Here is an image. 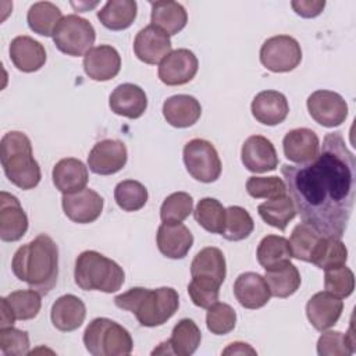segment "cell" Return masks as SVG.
<instances>
[{
    "label": "cell",
    "mask_w": 356,
    "mask_h": 356,
    "mask_svg": "<svg viewBox=\"0 0 356 356\" xmlns=\"http://www.w3.org/2000/svg\"><path fill=\"white\" fill-rule=\"evenodd\" d=\"M246 191L254 199H274L286 195V185L278 177H250L246 181Z\"/></svg>",
    "instance_id": "7dc6e473"
},
{
    "label": "cell",
    "mask_w": 356,
    "mask_h": 356,
    "mask_svg": "<svg viewBox=\"0 0 356 356\" xmlns=\"http://www.w3.org/2000/svg\"><path fill=\"white\" fill-rule=\"evenodd\" d=\"M108 106L117 115L136 120L147 108V96L145 90L135 83L118 85L108 97Z\"/></svg>",
    "instance_id": "44dd1931"
},
{
    "label": "cell",
    "mask_w": 356,
    "mask_h": 356,
    "mask_svg": "<svg viewBox=\"0 0 356 356\" xmlns=\"http://www.w3.org/2000/svg\"><path fill=\"white\" fill-rule=\"evenodd\" d=\"M63 19L61 10L50 1L33 3L26 14V22L32 32L40 36H53L57 25Z\"/></svg>",
    "instance_id": "4dcf8cb0"
},
{
    "label": "cell",
    "mask_w": 356,
    "mask_h": 356,
    "mask_svg": "<svg viewBox=\"0 0 356 356\" xmlns=\"http://www.w3.org/2000/svg\"><path fill=\"white\" fill-rule=\"evenodd\" d=\"M307 110L310 117L325 128L339 127L348 117V104L345 99L332 90L320 89L307 97Z\"/></svg>",
    "instance_id": "30bf717a"
},
{
    "label": "cell",
    "mask_w": 356,
    "mask_h": 356,
    "mask_svg": "<svg viewBox=\"0 0 356 356\" xmlns=\"http://www.w3.org/2000/svg\"><path fill=\"white\" fill-rule=\"evenodd\" d=\"M75 284L83 291L117 292L124 281L125 273L114 260L96 250H83L75 260Z\"/></svg>",
    "instance_id": "5b68a950"
},
{
    "label": "cell",
    "mask_w": 356,
    "mask_h": 356,
    "mask_svg": "<svg viewBox=\"0 0 356 356\" xmlns=\"http://www.w3.org/2000/svg\"><path fill=\"white\" fill-rule=\"evenodd\" d=\"M13 274L31 289L47 295L58 278V248L46 234L17 249L11 260Z\"/></svg>",
    "instance_id": "7a4b0ae2"
},
{
    "label": "cell",
    "mask_w": 356,
    "mask_h": 356,
    "mask_svg": "<svg viewBox=\"0 0 356 356\" xmlns=\"http://www.w3.org/2000/svg\"><path fill=\"white\" fill-rule=\"evenodd\" d=\"M285 157L295 164L313 161L320 152V139L310 128H295L282 139Z\"/></svg>",
    "instance_id": "ffe728a7"
},
{
    "label": "cell",
    "mask_w": 356,
    "mask_h": 356,
    "mask_svg": "<svg viewBox=\"0 0 356 356\" xmlns=\"http://www.w3.org/2000/svg\"><path fill=\"white\" fill-rule=\"evenodd\" d=\"M254 229L252 216L241 206H229L225 209V225L221 232L227 241L238 242L246 239Z\"/></svg>",
    "instance_id": "f35d334b"
},
{
    "label": "cell",
    "mask_w": 356,
    "mask_h": 356,
    "mask_svg": "<svg viewBox=\"0 0 356 356\" xmlns=\"http://www.w3.org/2000/svg\"><path fill=\"white\" fill-rule=\"evenodd\" d=\"M163 115L171 127L188 128L195 125L200 118L202 106L191 95H174L164 102Z\"/></svg>",
    "instance_id": "4316f807"
},
{
    "label": "cell",
    "mask_w": 356,
    "mask_h": 356,
    "mask_svg": "<svg viewBox=\"0 0 356 356\" xmlns=\"http://www.w3.org/2000/svg\"><path fill=\"white\" fill-rule=\"evenodd\" d=\"M236 313L228 303L216 302L207 309L206 325L214 335H225L235 328Z\"/></svg>",
    "instance_id": "bcb514c9"
},
{
    "label": "cell",
    "mask_w": 356,
    "mask_h": 356,
    "mask_svg": "<svg viewBox=\"0 0 356 356\" xmlns=\"http://www.w3.org/2000/svg\"><path fill=\"white\" fill-rule=\"evenodd\" d=\"M83 70L93 81H110L115 78L121 70V56L117 49L110 44L92 47L83 56Z\"/></svg>",
    "instance_id": "e0dca14e"
},
{
    "label": "cell",
    "mask_w": 356,
    "mask_h": 356,
    "mask_svg": "<svg viewBox=\"0 0 356 356\" xmlns=\"http://www.w3.org/2000/svg\"><path fill=\"white\" fill-rule=\"evenodd\" d=\"M257 211L264 222L278 228L280 231H285L289 221H292L296 216V209L288 193L260 203L257 206Z\"/></svg>",
    "instance_id": "e575fe53"
},
{
    "label": "cell",
    "mask_w": 356,
    "mask_h": 356,
    "mask_svg": "<svg viewBox=\"0 0 356 356\" xmlns=\"http://www.w3.org/2000/svg\"><path fill=\"white\" fill-rule=\"evenodd\" d=\"M234 295L242 307L252 310L263 307L271 298L264 277L253 271H246L238 275L234 282Z\"/></svg>",
    "instance_id": "7402d4cb"
},
{
    "label": "cell",
    "mask_w": 356,
    "mask_h": 356,
    "mask_svg": "<svg viewBox=\"0 0 356 356\" xmlns=\"http://www.w3.org/2000/svg\"><path fill=\"white\" fill-rule=\"evenodd\" d=\"M28 231V216L17 196L0 192V238L4 242H17Z\"/></svg>",
    "instance_id": "5bb4252c"
},
{
    "label": "cell",
    "mask_w": 356,
    "mask_h": 356,
    "mask_svg": "<svg viewBox=\"0 0 356 356\" xmlns=\"http://www.w3.org/2000/svg\"><path fill=\"white\" fill-rule=\"evenodd\" d=\"M160 253L168 259H184L193 245V235L182 222H163L156 234Z\"/></svg>",
    "instance_id": "d6986e66"
},
{
    "label": "cell",
    "mask_w": 356,
    "mask_h": 356,
    "mask_svg": "<svg viewBox=\"0 0 356 356\" xmlns=\"http://www.w3.org/2000/svg\"><path fill=\"white\" fill-rule=\"evenodd\" d=\"M184 164L196 181L210 184L221 175V160L216 147L206 139H192L184 146Z\"/></svg>",
    "instance_id": "ba28073f"
},
{
    "label": "cell",
    "mask_w": 356,
    "mask_h": 356,
    "mask_svg": "<svg viewBox=\"0 0 356 356\" xmlns=\"http://www.w3.org/2000/svg\"><path fill=\"white\" fill-rule=\"evenodd\" d=\"M260 61L271 72H289L302 61L300 44L289 35L271 36L260 47Z\"/></svg>",
    "instance_id": "9c48e42d"
},
{
    "label": "cell",
    "mask_w": 356,
    "mask_h": 356,
    "mask_svg": "<svg viewBox=\"0 0 356 356\" xmlns=\"http://www.w3.org/2000/svg\"><path fill=\"white\" fill-rule=\"evenodd\" d=\"M83 345L93 356H127L134 349L129 331L107 317L93 318L88 324Z\"/></svg>",
    "instance_id": "8992f818"
},
{
    "label": "cell",
    "mask_w": 356,
    "mask_h": 356,
    "mask_svg": "<svg viewBox=\"0 0 356 356\" xmlns=\"http://www.w3.org/2000/svg\"><path fill=\"white\" fill-rule=\"evenodd\" d=\"M95 40L96 31L93 25L76 14L63 17L53 33L56 47L71 57L85 56L93 47Z\"/></svg>",
    "instance_id": "52a82bcc"
},
{
    "label": "cell",
    "mask_w": 356,
    "mask_h": 356,
    "mask_svg": "<svg viewBox=\"0 0 356 356\" xmlns=\"http://www.w3.org/2000/svg\"><path fill=\"white\" fill-rule=\"evenodd\" d=\"M0 305H1V318H0V328H6V327H13L15 323V317L11 312V307L8 306L6 298L0 299Z\"/></svg>",
    "instance_id": "816d5d0a"
},
{
    "label": "cell",
    "mask_w": 356,
    "mask_h": 356,
    "mask_svg": "<svg viewBox=\"0 0 356 356\" xmlns=\"http://www.w3.org/2000/svg\"><path fill=\"white\" fill-rule=\"evenodd\" d=\"M324 288L337 298H348L355 289L353 271L345 264L324 270Z\"/></svg>",
    "instance_id": "f6af8a7d"
},
{
    "label": "cell",
    "mask_w": 356,
    "mask_h": 356,
    "mask_svg": "<svg viewBox=\"0 0 356 356\" xmlns=\"http://www.w3.org/2000/svg\"><path fill=\"white\" fill-rule=\"evenodd\" d=\"M128 160L124 142L117 139H103L97 142L88 156V167L97 175H111L121 171Z\"/></svg>",
    "instance_id": "7c38bea8"
},
{
    "label": "cell",
    "mask_w": 356,
    "mask_h": 356,
    "mask_svg": "<svg viewBox=\"0 0 356 356\" xmlns=\"http://www.w3.org/2000/svg\"><path fill=\"white\" fill-rule=\"evenodd\" d=\"M64 214L76 224H90L96 221L104 206L103 197L93 189L85 188L75 193L63 195Z\"/></svg>",
    "instance_id": "4fadbf2b"
},
{
    "label": "cell",
    "mask_w": 356,
    "mask_h": 356,
    "mask_svg": "<svg viewBox=\"0 0 356 356\" xmlns=\"http://www.w3.org/2000/svg\"><path fill=\"white\" fill-rule=\"evenodd\" d=\"M250 108L256 121L268 127L281 124L289 113L288 100L278 90H263L257 93L252 100Z\"/></svg>",
    "instance_id": "cb8c5ba5"
},
{
    "label": "cell",
    "mask_w": 356,
    "mask_h": 356,
    "mask_svg": "<svg viewBox=\"0 0 356 356\" xmlns=\"http://www.w3.org/2000/svg\"><path fill=\"white\" fill-rule=\"evenodd\" d=\"M241 160L246 170L256 174L274 171L278 165V156L274 145L261 135H252L243 142Z\"/></svg>",
    "instance_id": "2e32d148"
},
{
    "label": "cell",
    "mask_w": 356,
    "mask_h": 356,
    "mask_svg": "<svg viewBox=\"0 0 356 356\" xmlns=\"http://www.w3.org/2000/svg\"><path fill=\"white\" fill-rule=\"evenodd\" d=\"M136 14L135 0H110L97 11V19L110 31H124L134 24Z\"/></svg>",
    "instance_id": "f1b7e54d"
},
{
    "label": "cell",
    "mask_w": 356,
    "mask_h": 356,
    "mask_svg": "<svg viewBox=\"0 0 356 356\" xmlns=\"http://www.w3.org/2000/svg\"><path fill=\"white\" fill-rule=\"evenodd\" d=\"M10 60L22 72L39 71L46 63L44 46L31 36H17L10 43Z\"/></svg>",
    "instance_id": "603a6c76"
},
{
    "label": "cell",
    "mask_w": 356,
    "mask_h": 356,
    "mask_svg": "<svg viewBox=\"0 0 356 356\" xmlns=\"http://www.w3.org/2000/svg\"><path fill=\"white\" fill-rule=\"evenodd\" d=\"M193 217L207 232L221 235L225 225V207L214 197H203L197 202Z\"/></svg>",
    "instance_id": "8d00e7d4"
},
{
    "label": "cell",
    "mask_w": 356,
    "mask_h": 356,
    "mask_svg": "<svg viewBox=\"0 0 356 356\" xmlns=\"http://www.w3.org/2000/svg\"><path fill=\"white\" fill-rule=\"evenodd\" d=\"M264 280L270 288L271 296L275 298H289L300 286V273L291 261L266 270Z\"/></svg>",
    "instance_id": "f546056e"
},
{
    "label": "cell",
    "mask_w": 356,
    "mask_h": 356,
    "mask_svg": "<svg viewBox=\"0 0 356 356\" xmlns=\"http://www.w3.org/2000/svg\"><path fill=\"white\" fill-rule=\"evenodd\" d=\"M192 211V196L186 192H174L164 199L160 207V218L163 222H182Z\"/></svg>",
    "instance_id": "ee69618b"
},
{
    "label": "cell",
    "mask_w": 356,
    "mask_h": 356,
    "mask_svg": "<svg viewBox=\"0 0 356 356\" xmlns=\"http://www.w3.org/2000/svg\"><path fill=\"white\" fill-rule=\"evenodd\" d=\"M350 325L348 332L325 331L317 341V353L320 356H349L355 352V337Z\"/></svg>",
    "instance_id": "60d3db41"
},
{
    "label": "cell",
    "mask_w": 356,
    "mask_h": 356,
    "mask_svg": "<svg viewBox=\"0 0 356 356\" xmlns=\"http://www.w3.org/2000/svg\"><path fill=\"white\" fill-rule=\"evenodd\" d=\"M346 260L348 249L345 243L338 238L323 236L312 254L310 263L321 270H328L346 264Z\"/></svg>",
    "instance_id": "d590c367"
},
{
    "label": "cell",
    "mask_w": 356,
    "mask_h": 356,
    "mask_svg": "<svg viewBox=\"0 0 356 356\" xmlns=\"http://www.w3.org/2000/svg\"><path fill=\"white\" fill-rule=\"evenodd\" d=\"M222 355H256V350L245 342H232L224 350Z\"/></svg>",
    "instance_id": "f907efd6"
},
{
    "label": "cell",
    "mask_w": 356,
    "mask_h": 356,
    "mask_svg": "<svg viewBox=\"0 0 356 356\" xmlns=\"http://www.w3.org/2000/svg\"><path fill=\"white\" fill-rule=\"evenodd\" d=\"M147 189L143 184L135 179H125L115 185L114 200L124 211H138L147 202Z\"/></svg>",
    "instance_id": "ab89813d"
},
{
    "label": "cell",
    "mask_w": 356,
    "mask_h": 356,
    "mask_svg": "<svg viewBox=\"0 0 356 356\" xmlns=\"http://www.w3.org/2000/svg\"><path fill=\"white\" fill-rule=\"evenodd\" d=\"M221 282L206 275H193L188 284V293L195 306L209 309L218 300Z\"/></svg>",
    "instance_id": "7bdbcfd3"
},
{
    "label": "cell",
    "mask_w": 356,
    "mask_h": 356,
    "mask_svg": "<svg viewBox=\"0 0 356 356\" xmlns=\"http://www.w3.org/2000/svg\"><path fill=\"white\" fill-rule=\"evenodd\" d=\"M86 317L85 303L75 295L67 293L60 296L51 306V324L63 332L78 330Z\"/></svg>",
    "instance_id": "484cf974"
},
{
    "label": "cell",
    "mask_w": 356,
    "mask_h": 356,
    "mask_svg": "<svg viewBox=\"0 0 356 356\" xmlns=\"http://www.w3.org/2000/svg\"><path fill=\"white\" fill-rule=\"evenodd\" d=\"M199 61L189 49L170 51L159 64V78L167 86H179L191 82L197 74Z\"/></svg>",
    "instance_id": "8fae6325"
},
{
    "label": "cell",
    "mask_w": 356,
    "mask_h": 356,
    "mask_svg": "<svg viewBox=\"0 0 356 356\" xmlns=\"http://www.w3.org/2000/svg\"><path fill=\"white\" fill-rule=\"evenodd\" d=\"M170 36L154 25H147L142 28L134 40L135 56L145 64H159L171 49Z\"/></svg>",
    "instance_id": "9a60e30c"
},
{
    "label": "cell",
    "mask_w": 356,
    "mask_h": 356,
    "mask_svg": "<svg viewBox=\"0 0 356 356\" xmlns=\"http://www.w3.org/2000/svg\"><path fill=\"white\" fill-rule=\"evenodd\" d=\"M152 25L160 28L168 36L181 32L188 22V13L181 3L160 0L150 3Z\"/></svg>",
    "instance_id": "83f0119b"
},
{
    "label": "cell",
    "mask_w": 356,
    "mask_h": 356,
    "mask_svg": "<svg viewBox=\"0 0 356 356\" xmlns=\"http://www.w3.org/2000/svg\"><path fill=\"white\" fill-rule=\"evenodd\" d=\"M191 275L211 277L221 284L227 275V263L224 253L214 246H207L199 250L191 264Z\"/></svg>",
    "instance_id": "d6a6232c"
},
{
    "label": "cell",
    "mask_w": 356,
    "mask_h": 356,
    "mask_svg": "<svg viewBox=\"0 0 356 356\" xmlns=\"http://www.w3.org/2000/svg\"><path fill=\"white\" fill-rule=\"evenodd\" d=\"M257 261L264 270H270L291 261L292 253L289 248V241L281 235H267L257 246Z\"/></svg>",
    "instance_id": "836d02e7"
},
{
    "label": "cell",
    "mask_w": 356,
    "mask_h": 356,
    "mask_svg": "<svg viewBox=\"0 0 356 356\" xmlns=\"http://www.w3.org/2000/svg\"><path fill=\"white\" fill-rule=\"evenodd\" d=\"M293 11L303 18H314L321 14L325 7L324 0H299L291 3Z\"/></svg>",
    "instance_id": "681fc988"
},
{
    "label": "cell",
    "mask_w": 356,
    "mask_h": 356,
    "mask_svg": "<svg viewBox=\"0 0 356 356\" xmlns=\"http://www.w3.org/2000/svg\"><path fill=\"white\" fill-rule=\"evenodd\" d=\"M0 350L4 356H25L29 353V335L26 331L6 327L0 328Z\"/></svg>",
    "instance_id": "c3c4849f"
},
{
    "label": "cell",
    "mask_w": 356,
    "mask_h": 356,
    "mask_svg": "<svg viewBox=\"0 0 356 356\" xmlns=\"http://www.w3.org/2000/svg\"><path fill=\"white\" fill-rule=\"evenodd\" d=\"M281 174L302 221L324 236L341 239L356 192V160L342 134H327L313 161L284 164Z\"/></svg>",
    "instance_id": "6da1fadb"
},
{
    "label": "cell",
    "mask_w": 356,
    "mask_h": 356,
    "mask_svg": "<svg viewBox=\"0 0 356 356\" xmlns=\"http://www.w3.org/2000/svg\"><path fill=\"white\" fill-rule=\"evenodd\" d=\"M8 306L15 317V320H32L35 318L42 307L40 293L35 289H21L14 291L6 296Z\"/></svg>",
    "instance_id": "b9f144b4"
},
{
    "label": "cell",
    "mask_w": 356,
    "mask_h": 356,
    "mask_svg": "<svg viewBox=\"0 0 356 356\" xmlns=\"http://www.w3.org/2000/svg\"><path fill=\"white\" fill-rule=\"evenodd\" d=\"M0 160L8 181L19 189L29 191L39 185L42 172L33 157L31 139L21 131H10L0 142Z\"/></svg>",
    "instance_id": "277c9868"
},
{
    "label": "cell",
    "mask_w": 356,
    "mask_h": 356,
    "mask_svg": "<svg viewBox=\"0 0 356 356\" xmlns=\"http://www.w3.org/2000/svg\"><path fill=\"white\" fill-rule=\"evenodd\" d=\"M202 341V332L196 323L191 318L179 320L172 331L167 343L172 355L178 356H191L196 352Z\"/></svg>",
    "instance_id": "1f68e13d"
},
{
    "label": "cell",
    "mask_w": 356,
    "mask_h": 356,
    "mask_svg": "<svg viewBox=\"0 0 356 356\" xmlns=\"http://www.w3.org/2000/svg\"><path fill=\"white\" fill-rule=\"evenodd\" d=\"M343 310V302L341 298L334 296L327 291L314 293L306 305V316L310 324L317 331H325L334 327Z\"/></svg>",
    "instance_id": "ac0fdd59"
},
{
    "label": "cell",
    "mask_w": 356,
    "mask_h": 356,
    "mask_svg": "<svg viewBox=\"0 0 356 356\" xmlns=\"http://www.w3.org/2000/svg\"><path fill=\"white\" fill-rule=\"evenodd\" d=\"M323 236L324 235H321L312 225H309L306 222L298 224L293 228V231L291 234V238L288 239L292 257L310 263L312 254H313L314 249L317 248V245H318V242Z\"/></svg>",
    "instance_id": "74e56055"
},
{
    "label": "cell",
    "mask_w": 356,
    "mask_h": 356,
    "mask_svg": "<svg viewBox=\"0 0 356 356\" xmlns=\"http://www.w3.org/2000/svg\"><path fill=\"white\" fill-rule=\"evenodd\" d=\"M117 307L135 314L142 327H159L167 323L179 307L178 292L171 286L149 289L134 286L114 298Z\"/></svg>",
    "instance_id": "3957f363"
},
{
    "label": "cell",
    "mask_w": 356,
    "mask_h": 356,
    "mask_svg": "<svg viewBox=\"0 0 356 356\" xmlns=\"http://www.w3.org/2000/svg\"><path fill=\"white\" fill-rule=\"evenodd\" d=\"M51 178L56 189L63 195L75 193L86 188L89 179L88 167L79 159L65 157L56 163Z\"/></svg>",
    "instance_id": "d4e9b609"
}]
</instances>
